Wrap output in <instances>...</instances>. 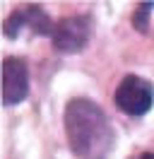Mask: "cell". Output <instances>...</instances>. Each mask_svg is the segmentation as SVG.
<instances>
[{"label":"cell","instance_id":"obj_1","mask_svg":"<svg viewBox=\"0 0 154 159\" xmlns=\"http://www.w3.org/2000/svg\"><path fill=\"white\" fill-rule=\"evenodd\" d=\"M65 135L77 159H108L116 145V130L96 101L75 97L65 106Z\"/></svg>","mask_w":154,"mask_h":159},{"label":"cell","instance_id":"obj_2","mask_svg":"<svg viewBox=\"0 0 154 159\" xmlns=\"http://www.w3.org/2000/svg\"><path fill=\"white\" fill-rule=\"evenodd\" d=\"M116 106L130 118H142L154 106V84L140 75H125L116 87Z\"/></svg>","mask_w":154,"mask_h":159},{"label":"cell","instance_id":"obj_3","mask_svg":"<svg viewBox=\"0 0 154 159\" xmlns=\"http://www.w3.org/2000/svg\"><path fill=\"white\" fill-rule=\"evenodd\" d=\"M92 29H94L92 15H72L56 22L51 41L60 53H79L92 39Z\"/></svg>","mask_w":154,"mask_h":159},{"label":"cell","instance_id":"obj_4","mask_svg":"<svg viewBox=\"0 0 154 159\" xmlns=\"http://www.w3.org/2000/svg\"><path fill=\"white\" fill-rule=\"evenodd\" d=\"M56 22L48 17V12L38 5H27V7H17L10 15L5 24H2V34L7 39H17L22 31H31L36 36H53Z\"/></svg>","mask_w":154,"mask_h":159},{"label":"cell","instance_id":"obj_5","mask_svg":"<svg viewBox=\"0 0 154 159\" xmlns=\"http://www.w3.org/2000/svg\"><path fill=\"white\" fill-rule=\"evenodd\" d=\"M29 97V65L24 58L10 56L2 60V104L17 106Z\"/></svg>","mask_w":154,"mask_h":159},{"label":"cell","instance_id":"obj_6","mask_svg":"<svg viewBox=\"0 0 154 159\" xmlns=\"http://www.w3.org/2000/svg\"><path fill=\"white\" fill-rule=\"evenodd\" d=\"M154 10V0H147V2H142V5H140V7H137V12H135L133 15V27L137 31H147V24H149V22H147V17H149V12Z\"/></svg>","mask_w":154,"mask_h":159},{"label":"cell","instance_id":"obj_7","mask_svg":"<svg viewBox=\"0 0 154 159\" xmlns=\"http://www.w3.org/2000/svg\"><path fill=\"white\" fill-rule=\"evenodd\" d=\"M130 159H154V152H140V154H135Z\"/></svg>","mask_w":154,"mask_h":159}]
</instances>
